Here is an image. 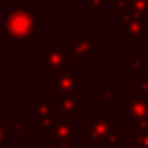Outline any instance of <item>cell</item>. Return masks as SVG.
I'll return each mask as SVG.
<instances>
[{
    "instance_id": "6da1fadb",
    "label": "cell",
    "mask_w": 148,
    "mask_h": 148,
    "mask_svg": "<svg viewBox=\"0 0 148 148\" xmlns=\"http://www.w3.org/2000/svg\"><path fill=\"white\" fill-rule=\"evenodd\" d=\"M5 36L9 40H33L36 29L35 14L28 9H16L5 16Z\"/></svg>"
},
{
    "instance_id": "7a4b0ae2",
    "label": "cell",
    "mask_w": 148,
    "mask_h": 148,
    "mask_svg": "<svg viewBox=\"0 0 148 148\" xmlns=\"http://www.w3.org/2000/svg\"><path fill=\"white\" fill-rule=\"evenodd\" d=\"M74 124H76V117H69V119H64V117L50 119L43 126V133L45 134H52L53 140L59 145H64L67 141H73Z\"/></svg>"
},
{
    "instance_id": "3957f363",
    "label": "cell",
    "mask_w": 148,
    "mask_h": 148,
    "mask_svg": "<svg viewBox=\"0 0 148 148\" xmlns=\"http://www.w3.org/2000/svg\"><path fill=\"white\" fill-rule=\"evenodd\" d=\"M122 117L129 121L131 126L143 127L148 122V102L143 97L131 98L122 103Z\"/></svg>"
},
{
    "instance_id": "277c9868",
    "label": "cell",
    "mask_w": 148,
    "mask_h": 148,
    "mask_svg": "<svg viewBox=\"0 0 148 148\" xmlns=\"http://www.w3.org/2000/svg\"><path fill=\"white\" fill-rule=\"evenodd\" d=\"M53 76V86H52V93L53 95H64L69 97L76 91L77 86L83 84V79L76 77L69 71H59V73H52Z\"/></svg>"
},
{
    "instance_id": "5b68a950",
    "label": "cell",
    "mask_w": 148,
    "mask_h": 148,
    "mask_svg": "<svg viewBox=\"0 0 148 148\" xmlns=\"http://www.w3.org/2000/svg\"><path fill=\"white\" fill-rule=\"evenodd\" d=\"M112 133L110 119H91L90 124L84 126L83 140L84 141H102Z\"/></svg>"
},
{
    "instance_id": "8992f818",
    "label": "cell",
    "mask_w": 148,
    "mask_h": 148,
    "mask_svg": "<svg viewBox=\"0 0 148 148\" xmlns=\"http://www.w3.org/2000/svg\"><path fill=\"white\" fill-rule=\"evenodd\" d=\"M43 67L48 73L66 71L67 67V53L59 47H48L43 50Z\"/></svg>"
},
{
    "instance_id": "52a82bcc",
    "label": "cell",
    "mask_w": 148,
    "mask_h": 148,
    "mask_svg": "<svg viewBox=\"0 0 148 148\" xmlns=\"http://www.w3.org/2000/svg\"><path fill=\"white\" fill-rule=\"evenodd\" d=\"M147 36V26L143 23L141 17H126L124 23V33L122 38L124 40H145Z\"/></svg>"
},
{
    "instance_id": "ba28073f",
    "label": "cell",
    "mask_w": 148,
    "mask_h": 148,
    "mask_svg": "<svg viewBox=\"0 0 148 148\" xmlns=\"http://www.w3.org/2000/svg\"><path fill=\"white\" fill-rule=\"evenodd\" d=\"M69 52H71V55L74 57L76 62H83L84 57L98 53V41H95V40H81V41H77L76 45L71 47Z\"/></svg>"
},
{
    "instance_id": "9c48e42d",
    "label": "cell",
    "mask_w": 148,
    "mask_h": 148,
    "mask_svg": "<svg viewBox=\"0 0 148 148\" xmlns=\"http://www.w3.org/2000/svg\"><path fill=\"white\" fill-rule=\"evenodd\" d=\"M53 110H59V103H47V102H41L36 105V126L43 127L50 119H52V112Z\"/></svg>"
},
{
    "instance_id": "30bf717a",
    "label": "cell",
    "mask_w": 148,
    "mask_h": 148,
    "mask_svg": "<svg viewBox=\"0 0 148 148\" xmlns=\"http://www.w3.org/2000/svg\"><path fill=\"white\" fill-rule=\"evenodd\" d=\"M59 110H60V117L69 119V117H74V114L77 110H83V103L76 102L71 97H64L59 102Z\"/></svg>"
},
{
    "instance_id": "8fae6325",
    "label": "cell",
    "mask_w": 148,
    "mask_h": 148,
    "mask_svg": "<svg viewBox=\"0 0 148 148\" xmlns=\"http://www.w3.org/2000/svg\"><path fill=\"white\" fill-rule=\"evenodd\" d=\"M127 9V17L148 16V0H124Z\"/></svg>"
},
{
    "instance_id": "7c38bea8",
    "label": "cell",
    "mask_w": 148,
    "mask_h": 148,
    "mask_svg": "<svg viewBox=\"0 0 148 148\" xmlns=\"http://www.w3.org/2000/svg\"><path fill=\"white\" fill-rule=\"evenodd\" d=\"M131 147L133 148H148V133L140 131L131 136Z\"/></svg>"
},
{
    "instance_id": "4fadbf2b",
    "label": "cell",
    "mask_w": 148,
    "mask_h": 148,
    "mask_svg": "<svg viewBox=\"0 0 148 148\" xmlns=\"http://www.w3.org/2000/svg\"><path fill=\"white\" fill-rule=\"evenodd\" d=\"M12 136H14V131L10 129V126H5V124L0 121V148L3 147L5 143L12 141Z\"/></svg>"
},
{
    "instance_id": "5bb4252c",
    "label": "cell",
    "mask_w": 148,
    "mask_h": 148,
    "mask_svg": "<svg viewBox=\"0 0 148 148\" xmlns=\"http://www.w3.org/2000/svg\"><path fill=\"white\" fill-rule=\"evenodd\" d=\"M114 98H115V93H114L112 88L100 86V90H98V100H100V102L109 103V102H114Z\"/></svg>"
},
{
    "instance_id": "9a60e30c",
    "label": "cell",
    "mask_w": 148,
    "mask_h": 148,
    "mask_svg": "<svg viewBox=\"0 0 148 148\" xmlns=\"http://www.w3.org/2000/svg\"><path fill=\"white\" fill-rule=\"evenodd\" d=\"M105 141H107V148H122V136L119 133L112 131L110 134L105 138Z\"/></svg>"
},
{
    "instance_id": "2e32d148",
    "label": "cell",
    "mask_w": 148,
    "mask_h": 148,
    "mask_svg": "<svg viewBox=\"0 0 148 148\" xmlns=\"http://www.w3.org/2000/svg\"><path fill=\"white\" fill-rule=\"evenodd\" d=\"M28 127H29V122H28V119H16L14 122H12V126H10V129L12 131H19V133H23V134H26L28 133Z\"/></svg>"
},
{
    "instance_id": "e0dca14e",
    "label": "cell",
    "mask_w": 148,
    "mask_h": 148,
    "mask_svg": "<svg viewBox=\"0 0 148 148\" xmlns=\"http://www.w3.org/2000/svg\"><path fill=\"white\" fill-rule=\"evenodd\" d=\"M145 62H147L145 57H131V69L133 71H140V69L145 67Z\"/></svg>"
},
{
    "instance_id": "ac0fdd59",
    "label": "cell",
    "mask_w": 148,
    "mask_h": 148,
    "mask_svg": "<svg viewBox=\"0 0 148 148\" xmlns=\"http://www.w3.org/2000/svg\"><path fill=\"white\" fill-rule=\"evenodd\" d=\"M105 5V0H86L83 3V7H88V9H97V7H103Z\"/></svg>"
},
{
    "instance_id": "d6986e66",
    "label": "cell",
    "mask_w": 148,
    "mask_h": 148,
    "mask_svg": "<svg viewBox=\"0 0 148 148\" xmlns=\"http://www.w3.org/2000/svg\"><path fill=\"white\" fill-rule=\"evenodd\" d=\"M148 93V76L145 79H140V97Z\"/></svg>"
},
{
    "instance_id": "ffe728a7",
    "label": "cell",
    "mask_w": 148,
    "mask_h": 148,
    "mask_svg": "<svg viewBox=\"0 0 148 148\" xmlns=\"http://www.w3.org/2000/svg\"><path fill=\"white\" fill-rule=\"evenodd\" d=\"M60 2H64V0H50V5L55 9V7H59V3H60Z\"/></svg>"
},
{
    "instance_id": "44dd1931",
    "label": "cell",
    "mask_w": 148,
    "mask_h": 148,
    "mask_svg": "<svg viewBox=\"0 0 148 148\" xmlns=\"http://www.w3.org/2000/svg\"><path fill=\"white\" fill-rule=\"evenodd\" d=\"M3 67H5V62H3V57H0V73L3 71Z\"/></svg>"
},
{
    "instance_id": "7402d4cb",
    "label": "cell",
    "mask_w": 148,
    "mask_h": 148,
    "mask_svg": "<svg viewBox=\"0 0 148 148\" xmlns=\"http://www.w3.org/2000/svg\"><path fill=\"white\" fill-rule=\"evenodd\" d=\"M141 131H145V133H148V122L145 124V126H143V127H141Z\"/></svg>"
},
{
    "instance_id": "603a6c76",
    "label": "cell",
    "mask_w": 148,
    "mask_h": 148,
    "mask_svg": "<svg viewBox=\"0 0 148 148\" xmlns=\"http://www.w3.org/2000/svg\"><path fill=\"white\" fill-rule=\"evenodd\" d=\"M145 71H147V74H148V59H147V62H145V67H143Z\"/></svg>"
},
{
    "instance_id": "cb8c5ba5",
    "label": "cell",
    "mask_w": 148,
    "mask_h": 148,
    "mask_svg": "<svg viewBox=\"0 0 148 148\" xmlns=\"http://www.w3.org/2000/svg\"><path fill=\"white\" fill-rule=\"evenodd\" d=\"M141 97H143V98H145V100L148 102V93H145V95H141Z\"/></svg>"
},
{
    "instance_id": "d4e9b609",
    "label": "cell",
    "mask_w": 148,
    "mask_h": 148,
    "mask_svg": "<svg viewBox=\"0 0 148 148\" xmlns=\"http://www.w3.org/2000/svg\"><path fill=\"white\" fill-rule=\"evenodd\" d=\"M114 2H119V0H114Z\"/></svg>"
}]
</instances>
